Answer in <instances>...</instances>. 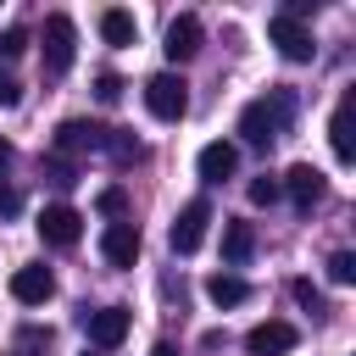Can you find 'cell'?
<instances>
[{
    "mask_svg": "<svg viewBox=\"0 0 356 356\" xmlns=\"http://www.w3.org/2000/svg\"><path fill=\"white\" fill-rule=\"evenodd\" d=\"M256 250V228L250 222H222V261L228 267H245Z\"/></svg>",
    "mask_w": 356,
    "mask_h": 356,
    "instance_id": "obj_16",
    "label": "cell"
},
{
    "mask_svg": "<svg viewBox=\"0 0 356 356\" xmlns=\"http://www.w3.org/2000/svg\"><path fill=\"white\" fill-rule=\"evenodd\" d=\"M134 33H139V22H134L128 11H117V6L100 11V39H106V44H134Z\"/></svg>",
    "mask_w": 356,
    "mask_h": 356,
    "instance_id": "obj_18",
    "label": "cell"
},
{
    "mask_svg": "<svg viewBox=\"0 0 356 356\" xmlns=\"http://www.w3.org/2000/svg\"><path fill=\"white\" fill-rule=\"evenodd\" d=\"M150 356H178V350H172V345L161 339V345H150Z\"/></svg>",
    "mask_w": 356,
    "mask_h": 356,
    "instance_id": "obj_29",
    "label": "cell"
},
{
    "mask_svg": "<svg viewBox=\"0 0 356 356\" xmlns=\"http://www.w3.org/2000/svg\"><path fill=\"white\" fill-rule=\"evenodd\" d=\"M100 256L111 261V267H134L139 261V228L122 217V222H106L100 228Z\"/></svg>",
    "mask_w": 356,
    "mask_h": 356,
    "instance_id": "obj_7",
    "label": "cell"
},
{
    "mask_svg": "<svg viewBox=\"0 0 356 356\" xmlns=\"http://www.w3.org/2000/svg\"><path fill=\"white\" fill-rule=\"evenodd\" d=\"M100 211H106L111 222H122V211H128V195H122L117 184H111V189H100Z\"/></svg>",
    "mask_w": 356,
    "mask_h": 356,
    "instance_id": "obj_21",
    "label": "cell"
},
{
    "mask_svg": "<svg viewBox=\"0 0 356 356\" xmlns=\"http://www.w3.org/2000/svg\"><path fill=\"white\" fill-rule=\"evenodd\" d=\"M328 278H334V284H356V256H350V250H334V256H328Z\"/></svg>",
    "mask_w": 356,
    "mask_h": 356,
    "instance_id": "obj_19",
    "label": "cell"
},
{
    "mask_svg": "<svg viewBox=\"0 0 356 356\" xmlns=\"http://www.w3.org/2000/svg\"><path fill=\"white\" fill-rule=\"evenodd\" d=\"M350 111H356V100L345 95V100L334 106V122H328V139H334V156H339V161H356V134H350Z\"/></svg>",
    "mask_w": 356,
    "mask_h": 356,
    "instance_id": "obj_15",
    "label": "cell"
},
{
    "mask_svg": "<svg viewBox=\"0 0 356 356\" xmlns=\"http://www.w3.org/2000/svg\"><path fill=\"white\" fill-rule=\"evenodd\" d=\"M6 167H11V145L0 139V172H6Z\"/></svg>",
    "mask_w": 356,
    "mask_h": 356,
    "instance_id": "obj_28",
    "label": "cell"
},
{
    "mask_svg": "<svg viewBox=\"0 0 356 356\" xmlns=\"http://www.w3.org/2000/svg\"><path fill=\"white\" fill-rule=\"evenodd\" d=\"M0 106H17V78L0 72Z\"/></svg>",
    "mask_w": 356,
    "mask_h": 356,
    "instance_id": "obj_27",
    "label": "cell"
},
{
    "mask_svg": "<svg viewBox=\"0 0 356 356\" xmlns=\"http://www.w3.org/2000/svg\"><path fill=\"white\" fill-rule=\"evenodd\" d=\"M295 300H300L306 312H323V295H317V289H312L306 278H295Z\"/></svg>",
    "mask_w": 356,
    "mask_h": 356,
    "instance_id": "obj_25",
    "label": "cell"
},
{
    "mask_svg": "<svg viewBox=\"0 0 356 356\" xmlns=\"http://www.w3.org/2000/svg\"><path fill=\"white\" fill-rule=\"evenodd\" d=\"M22 50H28V33H22V28H6V33H0V56L11 61V56H22Z\"/></svg>",
    "mask_w": 356,
    "mask_h": 356,
    "instance_id": "obj_24",
    "label": "cell"
},
{
    "mask_svg": "<svg viewBox=\"0 0 356 356\" xmlns=\"http://www.w3.org/2000/svg\"><path fill=\"white\" fill-rule=\"evenodd\" d=\"M206 295H211V306H239V300L250 295V284H245L239 273H211V278H206Z\"/></svg>",
    "mask_w": 356,
    "mask_h": 356,
    "instance_id": "obj_17",
    "label": "cell"
},
{
    "mask_svg": "<svg viewBox=\"0 0 356 356\" xmlns=\"http://www.w3.org/2000/svg\"><path fill=\"white\" fill-rule=\"evenodd\" d=\"M300 345V334H295V323H256L250 334H245V350L250 356H284V350H295Z\"/></svg>",
    "mask_w": 356,
    "mask_h": 356,
    "instance_id": "obj_8",
    "label": "cell"
},
{
    "mask_svg": "<svg viewBox=\"0 0 356 356\" xmlns=\"http://www.w3.org/2000/svg\"><path fill=\"white\" fill-rule=\"evenodd\" d=\"M289 117H295V95L289 89H267L261 100H250L239 111V134H245V145H273V139L289 134Z\"/></svg>",
    "mask_w": 356,
    "mask_h": 356,
    "instance_id": "obj_1",
    "label": "cell"
},
{
    "mask_svg": "<svg viewBox=\"0 0 356 356\" xmlns=\"http://www.w3.org/2000/svg\"><path fill=\"white\" fill-rule=\"evenodd\" d=\"M145 106H150V117L178 122V117L189 111V83H184L178 72H156V78L145 83Z\"/></svg>",
    "mask_w": 356,
    "mask_h": 356,
    "instance_id": "obj_2",
    "label": "cell"
},
{
    "mask_svg": "<svg viewBox=\"0 0 356 356\" xmlns=\"http://www.w3.org/2000/svg\"><path fill=\"white\" fill-rule=\"evenodd\" d=\"M44 345H50V334H39V328H22V339H17V356H44Z\"/></svg>",
    "mask_w": 356,
    "mask_h": 356,
    "instance_id": "obj_23",
    "label": "cell"
},
{
    "mask_svg": "<svg viewBox=\"0 0 356 356\" xmlns=\"http://www.w3.org/2000/svg\"><path fill=\"white\" fill-rule=\"evenodd\" d=\"M95 100H100V106H117V100H122V78H117V72H100V78H95Z\"/></svg>",
    "mask_w": 356,
    "mask_h": 356,
    "instance_id": "obj_20",
    "label": "cell"
},
{
    "mask_svg": "<svg viewBox=\"0 0 356 356\" xmlns=\"http://www.w3.org/2000/svg\"><path fill=\"white\" fill-rule=\"evenodd\" d=\"M78 234H83V217H78L72 206H44V211H39V239H44V245L72 250Z\"/></svg>",
    "mask_w": 356,
    "mask_h": 356,
    "instance_id": "obj_5",
    "label": "cell"
},
{
    "mask_svg": "<svg viewBox=\"0 0 356 356\" xmlns=\"http://www.w3.org/2000/svg\"><path fill=\"white\" fill-rule=\"evenodd\" d=\"M278 195H284V189H278V178H267V172H261V178L250 184V200H256V206H273Z\"/></svg>",
    "mask_w": 356,
    "mask_h": 356,
    "instance_id": "obj_22",
    "label": "cell"
},
{
    "mask_svg": "<svg viewBox=\"0 0 356 356\" xmlns=\"http://www.w3.org/2000/svg\"><path fill=\"white\" fill-rule=\"evenodd\" d=\"M83 328H89V339H95L100 350H111V345H122V339H128V312H122V306L83 312Z\"/></svg>",
    "mask_w": 356,
    "mask_h": 356,
    "instance_id": "obj_10",
    "label": "cell"
},
{
    "mask_svg": "<svg viewBox=\"0 0 356 356\" xmlns=\"http://www.w3.org/2000/svg\"><path fill=\"white\" fill-rule=\"evenodd\" d=\"M161 50H167V61H189V56L200 50V17H189V11H184V17H172V22H167V44H161Z\"/></svg>",
    "mask_w": 356,
    "mask_h": 356,
    "instance_id": "obj_13",
    "label": "cell"
},
{
    "mask_svg": "<svg viewBox=\"0 0 356 356\" xmlns=\"http://www.w3.org/2000/svg\"><path fill=\"white\" fill-rule=\"evenodd\" d=\"M278 189H289V200H295L300 211H312V206L323 200V189H328V184H323V172H317L312 161H295V167L284 172V184H278Z\"/></svg>",
    "mask_w": 356,
    "mask_h": 356,
    "instance_id": "obj_9",
    "label": "cell"
},
{
    "mask_svg": "<svg viewBox=\"0 0 356 356\" xmlns=\"http://www.w3.org/2000/svg\"><path fill=\"white\" fill-rule=\"evenodd\" d=\"M267 39H273L278 56H289V61H312V50H317V44H312V28L295 22V17H284V11L267 22Z\"/></svg>",
    "mask_w": 356,
    "mask_h": 356,
    "instance_id": "obj_4",
    "label": "cell"
},
{
    "mask_svg": "<svg viewBox=\"0 0 356 356\" xmlns=\"http://www.w3.org/2000/svg\"><path fill=\"white\" fill-rule=\"evenodd\" d=\"M17 206H22V195H17V189H11V184H0V211H6V217H11V211H17Z\"/></svg>",
    "mask_w": 356,
    "mask_h": 356,
    "instance_id": "obj_26",
    "label": "cell"
},
{
    "mask_svg": "<svg viewBox=\"0 0 356 356\" xmlns=\"http://www.w3.org/2000/svg\"><path fill=\"white\" fill-rule=\"evenodd\" d=\"M50 295H56L50 267H17V273H11V300H22V306H44Z\"/></svg>",
    "mask_w": 356,
    "mask_h": 356,
    "instance_id": "obj_12",
    "label": "cell"
},
{
    "mask_svg": "<svg viewBox=\"0 0 356 356\" xmlns=\"http://www.w3.org/2000/svg\"><path fill=\"white\" fill-rule=\"evenodd\" d=\"M83 150H106V128L100 122H61L56 128V156H83Z\"/></svg>",
    "mask_w": 356,
    "mask_h": 356,
    "instance_id": "obj_11",
    "label": "cell"
},
{
    "mask_svg": "<svg viewBox=\"0 0 356 356\" xmlns=\"http://www.w3.org/2000/svg\"><path fill=\"white\" fill-rule=\"evenodd\" d=\"M72 56H78V28H72V17H44V72H67L72 67Z\"/></svg>",
    "mask_w": 356,
    "mask_h": 356,
    "instance_id": "obj_3",
    "label": "cell"
},
{
    "mask_svg": "<svg viewBox=\"0 0 356 356\" xmlns=\"http://www.w3.org/2000/svg\"><path fill=\"white\" fill-rule=\"evenodd\" d=\"M206 222H211V206H206V200H189V206L178 211V222H172V250H178V256H195L200 239H206Z\"/></svg>",
    "mask_w": 356,
    "mask_h": 356,
    "instance_id": "obj_6",
    "label": "cell"
},
{
    "mask_svg": "<svg viewBox=\"0 0 356 356\" xmlns=\"http://www.w3.org/2000/svg\"><path fill=\"white\" fill-rule=\"evenodd\" d=\"M195 167H200V178H206V184H222V178H234V167H239V150H234L228 139H211V145L195 156Z\"/></svg>",
    "mask_w": 356,
    "mask_h": 356,
    "instance_id": "obj_14",
    "label": "cell"
}]
</instances>
